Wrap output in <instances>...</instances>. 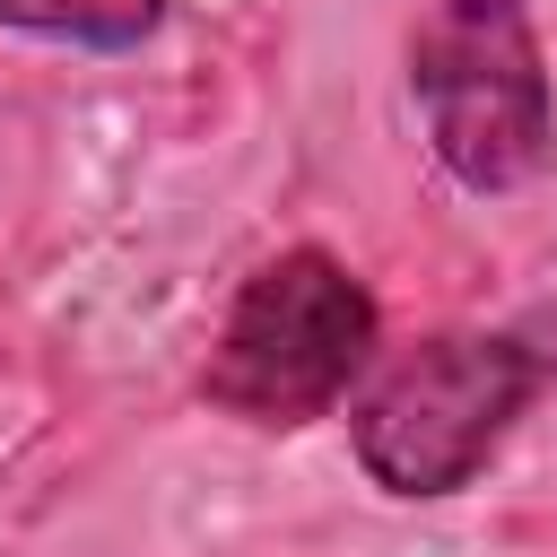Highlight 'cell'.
Returning a JSON list of instances; mask_svg holds the SVG:
<instances>
[{"mask_svg": "<svg viewBox=\"0 0 557 557\" xmlns=\"http://www.w3.org/2000/svg\"><path fill=\"white\" fill-rule=\"evenodd\" d=\"M557 383V322L435 331L400 348L357 400V461L383 496H453L487 470L513 418Z\"/></svg>", "mask_w": 557, "mask_h": 557, "instance_id": "6da1fadb", "label": "cell"}, {"mask_svg": "<svg viewBox=\"0 0 557 557\" xmlns=\"http://www.w3.org/2000/svg\"><path fill=\"white\" fill-rule=\"evenodd\" d=\"M374 357V296L348 261H331L322 244H287L278 261H261L200 366V400L226 409L235 426L287 435L331 418V400L366 374Z\"/></svg>", "mask_w": 557, "mask_h": 557, "instance_id": "7a4b0ae2", "label": "cell"}, {"mask_svg": "<svg viewBox=\"0 0 557 557\" xmlns=\"http://www.w3.org/2000/svg\"><path fill=\"white\" fill-rule=\"evenodd\" d=\"M409 87L426 148L461 191H522L557 157V96L531 0H426L409 26Z\"/></svg>", "mask_w": 557, "mask_h": 557, "instance_id": "3957f363", "label": "cell"}, {"mask_svg": "<svg viewBox=\"0 0 557 557\" xmlns=\"http://www.w3.org/2000/svg\"><path fill=\"white\" fill-rule=\"evenodd\" d=\"M157 17H165V0H0V26L78 44V52H131Z\"/></svg>", "mask_w": 557, "mask_h": 557, "instance_id": "277c9868", "label": "cell"}]
</instances>
